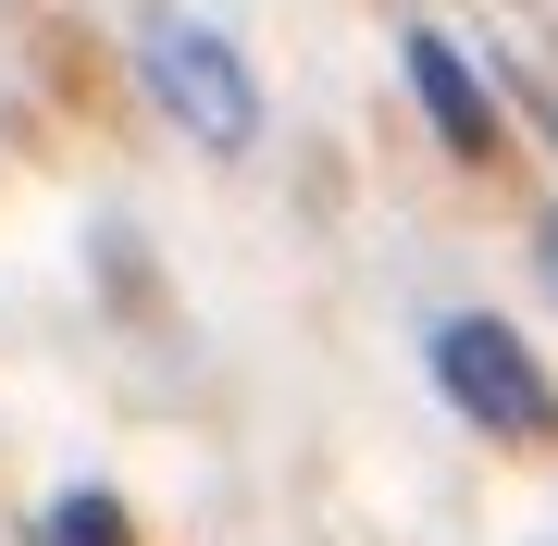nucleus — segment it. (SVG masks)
<instances>
[{
  "mask_svg": "<svg viewBox=\"0 0 558 546\" xmlns=\"http://www.w3.org/2000/svg\"><path fill=\"white\" fill-rule=\"evenodd\" d=\"M137 75H149V100L174 112L211 162L260 149V75H248V50L223 38V25H199V13H149V25H137Z\"/></svg>",
  "mask_w": 558,
  "mask_h": 546,
  "instance_id": "obj_1",
  "label": "nucleus"
},
{
  "mask_svg": "<svg viewBox=\"0 0 558 546\" xmlns=\"http://www.w3.org/2000/svg\"><path fill=\"white\" fill-rule=\"evenodd\" d=\"M435 385H447L459 423H484V435H546V373H534V348H521L497 311L435 324Z\"/></svg>",
  "mask_w": 558,
  "mask_h": 546,
  "instance_id": "obj_2",
  "label": "nucleus"
},
{
  "mask_svg": "<svg viewBox=\"0 0 558 546\" xmlns=\"http://www.w3.org/2000/svg\"><path fill=\"white\" fill-rule=\"evenodd\" d=\"M410 87H422V112H435V137L459 149V162L497 149V100H484V75H472V50H459V38L410 25Z\"/></svg>",
  "mask_w": 558,
  "mask_h": 546,
  "instance_id": "obj_3",
  "label": "nucleus"
},
{
  "mask_svg": "<svg viewBox=\"0 0 558 546\" xmlns=\"http://www.w3.org/2000/svg\"><path fill=\"white\" fill-rule=\"evenodd\" d=\"M38 546H137V522H124V497H100V485H75V497H50V522H38Z\"/></svg>",
  "mask_w": 558,
  "mask_h": 546,
  "instance_id": "obj_4",
  "label": "nucleus"
}]
</instances>
